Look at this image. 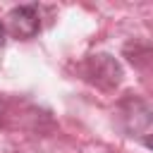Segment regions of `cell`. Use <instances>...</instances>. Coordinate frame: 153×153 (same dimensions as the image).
Listing matches in <instances>:
<instances>
[{
  "mask_svg": "<svg viewBox=\"0 0 153 153\" xmlns=\"http://www.w3.org/2000/svg\"><path fill=\"white\" fill-rule=\"evenodd\" d=\"M84 72H86V76H88L96 86H100V88H105V91L120 86V84H122V76H124L122 65H120L117 57L110 55V53H96V55H91V57L86 60Z\"/></svg>",
  "mask_w": 153,
  "mask_h": 153,
  "instance_id": "6da1fadb",
  "label": "cell"
},
{
  "mask_svg": "<svg viewBox=\"0 0 153 153\" xmlns=\"http://www.w3.org/2000/svg\"><path fill=\"white\" fill-rule=\"evenodd\" d=\"M143 146H146V148H153V136H146V139H143Z\"/></svg>",
  "mask_w": 153,
  "mask_h": 153,
  "instance_id": "277c9868",
  "label": "cell"
},
{
  "mask_svg": "<svg viewBox=\"0 0 153 153\" xmlns=\"http://www.w3.org/2000/svg\"><path fill=\"white\" fill-rule=\"evenodd\" d=\"M10 33L14 38L29 41L41 31V12L36 2H26V5H17L10 10Z\"/></svg>",
  "mask_w": 153,
  "mask_h": 153,
  "instance_id": "7a4b0ae2",
  "label": "cell"
},
{
  "mask_svg": "<svg viewBox=\"0 0 153 153\" xmlns=\"http://www.w3.org/2000/svg\"><path fill=\"white\" fill-rule=\"evenodd\" d=\"M5 41H7V29H5V24L0 22V48L5 45Z\"/></svg>",
  "mask_w": 153,
  "mask_h": 153,
  "instance_id": "3957f363",
  "label": "cell"
}]
</instances>
